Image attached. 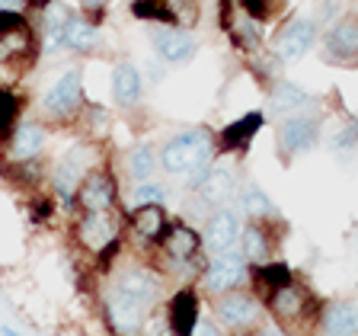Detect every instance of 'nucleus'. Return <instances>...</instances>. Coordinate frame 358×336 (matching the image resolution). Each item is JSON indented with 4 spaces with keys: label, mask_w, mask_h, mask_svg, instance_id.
<instances>
[{
    "label": "nucleus",
    "mask_w": 358,
    "mask_h": 336,
    "mask_svg": "<svg viewBox=\"0 0 358 336\" xmlns=\"http://www.w3.org/2000/svg\"><path fill=\"white\" fill-rule=\"evenodd\" d=\"M71 237L83 253L96 260L103 250H109L112 244L125 237V211H80L71 224Z\"/></svg>",
    "instance_id": "0eeeda50"
},
{
    "label": "nucleus",
    "mask_w": 358,
    "mask_h": 336,
    "mask_svg": "<svg viewBox=\"0 0 358 336\" xmlns=\"http://www.w3.org/2000/svg\"><path fill=\"white\" fill-rule=\"evenodd\" d=\"M48 134L52 132H48V125H45L42 119H20L13 134L0 144V148H3V164L20 167V164L42 160L45 148H48Z\"/></svg>",
    "instance_id": "dca6fc26"
},
{
    "label": "nucleus",
    "mask_w": 358,
    "mask_h": 336,
    "mask_svg": "<svg viewBox=\"0 0 358 336\" xmlns=\"http://www.w3.org/2000/svg\"><path fill=\"white\" fill-rule=\"evenodd\" d=\"M237 7L259 22H268V16H272V0H237Z\"/></svg>",
    "instance_id": "72a5a7b5"
},
{
    "label": "nucleus",
    "mask_w": 358,
    "mask_h": 336,
    "mask_svg": "<svg viewBox=\"0 0 358 336\" xmlns=\"http://www.w3.org/2000/svg\"><path fill=\"white\" fill-rule=\"evenodd\" d=\"M103 48V29H99L96 16L77 13L67 16L64 29H61V52H71L74 58H87V55H96Z\"/></svg>",
    "instance_id": "6ab92c4d"
},
{
    "label": "nucleus",
    "mask_w": 358,
    "mask_h": 336,
    "mask_svg": "<svg viewBox=\"0 0 358 336\" xmlns=\"http://www.w3.org/2000/svg\"><path fill=\"white\" fill-rule=\"evenodd\" d=\"M166 13H170L173 26H182V29H195L201 22V0H164Z\"/></svg>",
    "instance_id": "c756f323"
},
{
    "label": "nucleus",
    "mask_w": 358,
    "mask_h": 336,
    "mask_svg": "<svg viewBox=\"0 0 358 336\" xmlns=\"http://www.w3.org/2000/svg\"><path fill=\"white\" fill-rule=\"evenodd\" d=\"M55 0H26V10H32V13H42L45 7H52Z\"/></svg>",
    "instance_id": "ea45409f"
},
{
    "label": "nucleus",
    "mask_w": 358,
    "mask_h": 336,
    "mask_svg": "<svg viewBox=\"0 0 358 336\" xmlns=\"http://www.w3.org/2000/svg\"><path fill=\"white\" fill-rule=\"evenodd\" d=\"M38 52H42V42L32 22L0 32V87H16L32 71Z\"/></svg>",
    "instance_id": "39448f33"
},
{
    "label": "nucleus",
    "mask_w": 358,
    "mask_h": 336,
    "mask_svg": "<svg viewBox=\"0 0 358 336\" xmlns=\"http://www.w3.org/2000/svg\"><path fill=\"white\" fill-rule=\"evenodd\" d=\"M307 336H358V301L352 298L323 301Z\"/></svg>",
    "instance_id": "aec40b11"
},
{
    "label": "nucleus",
    "mask_w": 358,
    "mask_h": 336,
    "mask_svg": "<svg viewBox=\"0 0 358 336\" xmlns=\"http://www.w3.org/2000/svg\"><path fill=\"white\" fill-rule=\"evenodd\" d=\"M349 10V0H317V10H313V20L320 22V29H329L336 22L343 20Z\"/></svg>",
    "instance_id": "7c9ffc66"
},
{
    "label": "nucleus",
    "mask_w": 358,
    "mask_h": 336,
    "mask_svg": "<svg viewBox=\"0 0 358 336\" xmlns=\"http://www.w3.org/2000/svg\"><path fill=\"white\" fill-rule=\"evenodd\" d=\"M320 58L333 67H358V13H345L336 26L323 29Z\"/></svg>",
    "instance_id": "f3484780"
},
{
    "label": "nucleus",
    "mask_w": 358,
    "mask_h": 336,
    "mask_svg": "<svg viewBox=\"0 0 358 336\" xmlns=\"http://www.w3.org/2000/svg\"><path fill=\"white\" fill-rule=\"evenodd\" d=\"M131 13L144 22H170V13H166L164 0H131Z\"/></svg>",
    "instance_id": "2f4dec72"
},
{
    "label": "nucleus",
    "mask_w": 358,
    "mask_h": 336,
    "mask_svg": "<svg viewBox=\"0 0 358 336\" xmlns=\"http://www.w3.org/2000/svg\"><path fill=\"white\" fill-rule=\"evenodd\" d=\"M217 157V134L208 125H189L160 144V170L173 179H182L189 192Z\"/></svg>",
    "instance_id": "f257e3e1"
},
{
    "label": "nucleus",
    "mask_w": 358,
    "mask_h": 336,
    "mask_svg": "<svg viewBox=\"0 0 358 336\" xmlns=\"http://www.w3.org/2000/svg\"><path fill=\"white\" fill-rule=\"evenodd\" d=\"M166 323H170L173 336H195V327L201 321V295L195 285H179L166 298Z\"/></svg>",
    "instance_id": "412c9836"
},
{
    "label": "nucleus",
    "mask_w": 358,
    "mask_h": 336,
    "mask_svg": "<svg viewBox=\"0 0 358 336\" xmlns=\"http://www.w3.org/2000/svg\"><path fill=\"white\" fill-rule=\"evenodd\" d=\"M0 336H22V333H16L13 327H0Z\"/></svg>",
    "instance_id": "79ce46f5"
},
{
    "label": "nucleus",
    "mask_w": 358,
    "mask_h": 336,
    "mask_svg": "<svg viewBox=\"0 0 358 336\" xmlns=\"http://www.w3.org/2000/svg\"><path fill=\"white\" fill-rule=\"evenodd\" d=\"M262 125H266V112H259V109L234 119L231 125H224L221 132H215L217 134V154L221 157H243Z\"/></svg>",
    "instance_id": "4be33fe9"
},
{
    "label": "nucleus",
    "mask_w": 358,
    "mask_h": 336,
    "mask_svg": "<svg viewBox=\"0 0 358 336\" xmlns=\"http://www.w3.org/2000/svg\"><path fill=\"white\" fill-rule=\"evenodd\" d=\"M150 52L157 55V61H164L170 67L189 64L199 55V36L195 29H182V26H170V22H154L148 32Z\"/></svg>",
    "instance_id": "4468645a"
},
{
    "label": "nucleus",
    "mask_w": 358,
    "mask_h": 336,
    "mask_svg": "<svg viewBox=\"0 0 358 336\" xmlns=\"http://www.w3.org/2000/svg\"><path fill=\"white\" fill-rule=\"evenodd\" d=\"M20 4H26V0H0V10H7V7H20Z\"/></svg>",
    "instance_id": "a19ab883"
},
{
    "label": "nucleus",
    "mask_w": 358,
    "mask_h": 336,
    "mask_svg": "<svg viewBox=\"0 0 358 336\" xmlns=\"http://www.w3.org/2000/svg\"><path fill=\"white\" fill-rule=\"evenodd\" d=\"M243 227H246V218L240 215L237 205L215 209L199 227L205 256H217V253H231V250H237L240 237H243Z\"/></svg>",
    "instance_id": "ddd939ff"
},
{
    "label": "nucleus",
    "mask_w": 358,
    "mask_h": 336,
    "mask_svg": "<svg viewBox=\"0 0 358 336\" xmlns=\"http://www.w3.org/2000/svg\"><path fill=\"white\" fill-rule=\"evenodd\" d=\"M22 119V97L13 87H0V144L7 141Z\"/></svg>",
    "instance_id": "cd10ccee"
},
{
    "label": "nucleus",
    "mask_w": 358,
    "mask_h": 336,
    "mask_svg": "<svg viewBox=\"0 0 358 336\" xmlns=\"http://www.w3.org/2000/svg\"><path fill=\"white\" fill-rule=\"evenodd\" d=\"M224 336H256V330H240V333H224Z\"/></svg>",
    "instance_id": "37998d69"
},
{
    "label": "nucleus",
    "mask_w": 358,
    "mask_h": 336,
    "mask_svg": "<svg viewBox=\"0 0 358 336\" xmlns=\"http://www.w3.org/2000/svg\"><path fill=\"white\" fill-rule=\"evenodd\" d=\"M250 269L253 266L243 260L240 250L208 256L199 272L195 288H199L201 298H208V301L221 298V295H227V291H234V288H250Z\"/></svg>",
    "instance_id": "9d476101"
},
{
    "label": "nucleus",
    "mask_w": 358,
    "mask_h": 336,
    "mask_svg": "<svg viewBox=\"0 0 358 336\" xmlns=\"http://www.w3.org/2000/svg\"><path fill=\"white\" fill-rule=\"evenodd\" d=\"M141 336H173L170 323H166V314L164 311H154V314H150V321L144 323Z\"/></svg>",
    "instance_id": "f704fd0d"
},
{
    "label": "nucleus",
    "mask_w": 358,
    "mask_h": 336,
    "mask_svg": "<svg viewBox=\"0 0 358 336\" xmlns=\"http://www.w3.org/2000/svg\"><path fill=\"white\" fill-rule=\"evenodd\" d=\"M256 336H291L288 330H282L278 323H272V321H266L262 327H256Z\"/></svg>",
    "instance_id": "4c0bfd02"
},
{
    "label": "nucleus",
    "mask_w": 358,
    "mask_h": 336,
    "mask_svg": "<svg viewBox=\"0 0 358 336\" xmlns=\"http://www.w3.org/2000/svg\"><path fill=\"white\" fill-rule=\"evenodd\" d=\"M122 209V192H119V176L109 164H99L83 176L74 195V215L80 211H115Z\"/></svg>",
    "instance_id": "f8f14e48"
},
{
    "label": "nucleus",
    "mask_w": 358,
    "mask_h": 336,
    "mask_svg": "<svg viewBox=\"0 0 358 336\" xmlns=\"http://www.w3.org/2000/svg\"><path fill=\"white\" fill-rule=\"evenodd\" d=\"M144 99V74L131 58H119L112 64V103L122 112H134Z\"/></svg>",
    "instance_id": "5701e85b"
},
{
    "label": "nucleus",
    "mask_w": 358,
    "mask_h": 336,
    "mask_svg": "<svg viewBox=\"0 0 358 336\" xmlns=\"http://www.w3.org/2000/svg\"><path fill=\"white\" fill-rule=\"evenodd\" d=\"M234 205L240 209V215H243L246 221H272V218H282L278 215V205L268 199L266 189H262L259 183H253V179H243V186H240Z\"/></svg>",
    "instance_id": "bb28decb"
},
{
    "label": "nucleus",
    "mask_w": 358,
    "mask_h": 336,
    "mask_svg": "<svg viewBox=\"0 0 358 336\" xmlns=\"http://www.w3.org/2000/svg\"><path fill=\"white\" fill-rule=\"evenodd\" d=\"M240 186H243V179H240L237 164H224L221 157H217L215 164L201 173L199 183L189 189V195H192V202L199 205L201 218H208L215 209L234 205V202H237Z\"/></svg>",
    "instance_id": "6e6552de"
},
{
    "label": "nucleus",
    "mask_w": 358,
    "mask_h": 336,
    "mask_svg": "<svg viewBox=\"0 0 358 336\" xmlns=\"http://www.w3.org/2000/svg\"><path fill=\"white\" fill-rule=\"evenodd\" d=\"M122 170H125V176L134 183H148V179H157V173H160V148H157L154 141H138L131 144V148L125 150V157H122Z\"/></svg>",
    "instance_id": "393cba45"
},
{
    "label": "nucleus",
    "mask_w": 358,
    "mask_h": 336,
    "mask_svg": "<svg viewBox=\"0 0 358 336\" xmlns=\"http://www.w3.org/2000/svg\"><path fill=\"white\" fill-rule=\"evenodd\" d=\"M170 211L166 205H138L125 211V240H131L144 256L160 246L166 227H170Z\"/></svg>",
    "instance_id": "2eb2a0df"
},
{
    "label": "nucleus",
    "mask_w": 358,
    "mask_h": 336,
    "mask_svg": "<svg viewBox=\"0 0 358 336\" xmlns=\"http://www.w3.org/2000/svg\"><path fill=\"white\" fill-rule=\"evenodd\" d=\"M320 138H323V109L298 112V115L275 122V148L285 164L310 154L320 144Z\"/></svg>",
    "instance_id": "9b49d317"
},
{
    "label": "nucleus",
    "mask_w": 358,
    "mask_h": 336,
    "mask_svg": "<svg viewBox=\"0 0 358 336\" xmlns=\"http://www.w3.org/2000/svg\"><path fill=\"white\" fill-rule=\"evenodd\" d=\"M170 199V186H166L164 179H148V183H134L131 192H128V202H131V209L138 205H166ZM128 211V209H125Z\"/></svg>",
    "instance_id": "c85d7f7f"
},
{
    "label": "nucleus",
    "mask_w": 358,
    "mask_h": 336,
    "mask_svg": "<svg viewBox=\"0 0 358 336\" xmlns=\"http://www.w3.org/2000/svg\"><path fill=\"white\" fill-rule=\"evenodd\" d=\"M99 164H106V154H103V144L99 141L83 138V141L71 144V148H67L64 154L48 167V192H52L55 199H58L61 205L74 215L77 186H80L83 176H87L93 167H99Z\"/></svg>",
    "instance_id": "f03ea898"
},
{
    "label": "nucleus",
    "mask_w": 358,
    "mask_h": 336,
    "mask_svg": "<svg viewBox=\"0 0 358 336\" xmlns=\"http://www.w3.org/2000/svg\"><path fill=\"white\" fill-rule=\"evenodd\" d=\"M320 38H323V29H320V22L313 20V13L310 16L294 13L275 29V36L268 42V52H272V58H275L282 67L298 64V61L307 58L313 48H320Z\"/></svg>",
    "instance_id": "423d86ee"
},
{
    "label": "nucleus",
    "mask_w": 358,
    "mask_h": 336,
    "mask_svg": "<svg viewBox=\"0 0 358 336\" xmlns=\"http://www.w3.org/2000/svg\"><path fill=\"white\" fill-rule=\"evenodd\" d=\"M313 109H323L320 99L307 93L304 87L291 80H282L278 77L272 87H268V112L275 119H288V115H298V112H313Z\"/></svg>",
    "instance_id": "b1692460"
},
{
    "label": "nucleus",
    "mask_w": 358,
    "mask_h": 336,
    "mask_svg": "<svg viewBox=\"0 0 358 336\" xmlns=\"http://www.w3.org/2000/svg\"><path fill=\"white\" fill-rule=\"evenodd\" d=\"M195 336H224V330L217 327L211 317H201L199 321V327H195Z\"/></svg>",
    "instance_id": "e433bc0d"
},
{
    "label": "nucleus",
    "mask_w": 358,
    "mask_h": 336,
    "mask_svg": "<svg viewBox=\"0 0 358 336\" xmlns=\"http://www.w3.org/2000/svg\"><path fill=\"white\" fill-rule=\"evenodd\" d=\"M87 109V93H83V67H64L38 99V119L45 125H74L80 112Z\"/></svg>",
    "instance_id": "20e7f679"
},
{
    "label": "nucleus",
    "mask_w": 358,
    "mask_h": 336,
    "mask_svg": "<svg viewBox=\"0 0 358 336\" xmlns=\"http://www.w3.org/2000/svg\"><path fill=\"white\" fill-rule=\"evenodd\" d=\"M211 321L224 333H240V330H256L268 321L266 304L256 298L250 288H234L221 298H211Z\"/></svg>",
    "instance_id": "1a4fd4ad"
},
{
    "label": "nucleus",
    "mask_w": 358,
    "mask_h": 336,
    "mask_svg": "<svg viewBox=\"0 0 358 336\" xmlns=\"http://www.w3.org/2000/svg\"><path fill=\"white\" fill-rule=\"evenodd\" d=\"M294 279V269L288 266L285 260H268V262H259V266L250 269V291H253L259 301H266L272 291L285 288V285Z\"/></svg>",
    "instance_id": "a878e982"
},
{
    "label": "nucleus",
    "mask_w": 358,
    "mask_h": 336,
    "mask_svg": "<svg viewBox=\"0 0 358 336\" xmlns=\"http://www.w3.org/2000/svg\"><path fill=\"white\" fill-rule=\"evenodd\" d=\"M74 4L83 10V13H90V16H99L106 7H109V0H74Z\"/></svg>",
    "instance_id": "c9c22d12"
},
{
    "label": "nucleus",
    "mask_w": 358,
    "mask_h": 336,
    "mask_svg": "<svg viewBox=\"0 0 358 336\" xmlns=\"http://www.w3.org/2000/svg\"><path fill=\"white\" fill-rule=\"evenodd\" d=\"M164 77H166V71H164V61H157V64H154V61H150V64H148V80H150V83H160V80H164Z\"/></svg>",
    "instance_id": "58836bf2"
},
{
    "label": "nucleus",
    "mask_w": 358,
    "mask_h": 336,
    "mask_svg": "<svg viewBox=\"0 0 358 336\" xmlns=\"http://www.w3.org/2000/svg\"><path fill=\"white\" fill-rule=\"evenodd\" d=\"M55 209H58V199L52 192H38L29 199V218L36 224H48L55 218Z\"/></svg>",
    "instance_id": "473e14b6"
},
{
    "label": "nucleus",
    "mask_w": 358,
    "mask_h": 336,
    "mask_svg": "<svg viewBox=\"0 0 358 336\" xmlns=\"http://www.w3.org/2000/svg\"><path fill=\"white\" fill-rule=\"evenodd\" d=\"M262 304H266V314L272 323L288 330L291 336H307L313 327V321H317V311H320L323 301L313 295L310 285L301 282V279L294 276L285 288L272 291Z\"/></svg>",
    "instance_id": "7ed1b4c3"
},
{
    "label": "nucleus",
    "mask_w": 358,
    "mask_h": 336,
    "mask_svg": "<svg viewBox=\"0 0 358 336\" xmlns=\"http://www.w3.org/2000/svg\"><path fill=\"white\" fill-rule=\"evenodd\" d=\"M282 231H285L282 218H272V221H246L237 250L243 253V260L250 262V266L275 260L278 244H282Z\"/></svg>",
    "instance_id": "a211bd4d"
}]
</instances>
